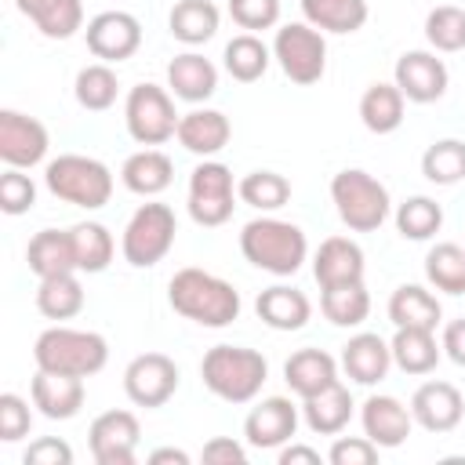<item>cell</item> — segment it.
<instances>
[{
  "mask_svg": "<svg viewBox=\"0 0 465 465\" xmlns=\"http://www.w3.org/2000/svg\"><path fill=\"white\" fill-rule=\"evenodd\" d=\"M425 280L443 294H465V247L436 243L425 254Z\"/></svg>",
  "mask_w": 465,
  "mask_h": 465,
  "instance_id": "39",
  "label": "cell"
},
{
  "mask_svg": "<svg viewBox=\"0 0 465 465\" xmlns=\"http://www.w3.org/2000/svg\"><path fill=\"white\" fill-rule=\"evenodd\" d=\"M443 225V207L432 196H411L396 207V229L403 240H432Z\"/></svg>",
  "mask_w": 465,
  "mask_h": 465,
  "instance_id": "43",
  "label": "cell"
},
{
  "mask_svg": "<svg viewBox=\"0 0 465 465\" xmlns=\"http://www.w3.org/2000/svg\"><path fill=\"white\" fill-rule=\"evenodd\" d=\"M33 429V411L18 392H4L0 396V440L4 443H18L22 436H29Z\"/></svg>",
  "mask_w": 465,
  "mask_h": 465,
  "instance_id": "47",
  "label": "cell"
},
{
  "mask_svg": "<svg viewBox=\"0 0 465 465\" xmlns=\"http://www.w3.org/2000/svg\"><path fill=\"white\" fill-rule=\"evenodd\" d=\"M302 15L320 33H356L367 22V0H302Z\"/></svg>",
  "mask_w": 465,
  "mask_h": 465,
  "instance_id": "34",
  "label": "cell"
},
{
  "mask_svg": "<svg viewBox=\"0 0 465 465\" xmlns=\"http://www.w3.org/2000/svg\"><path fill=\"white\" fill-rule=\"evenodd\" d=\"M33 360L40 371H54V374H73V378H91L105 367L109 360V345L102 334L94 331H76V327H47L36 345H33Z\"/></svg>",
  "mask_w": 465,
  "mask_h": 465,
  "instance_id": "4",
  "label": "cell"
},
{
  "mask_svg": "<svg viewBox=\"0 0 465 465\" xmlns=\"http://www.w3.org/2000/svg\"><path fill=\"white\" fill-rule=\"evenodd\" d=\"M280 465H320V450L305 447V443H283L280 447Z\"/></svg>",
  "mask_w": 465,
  "mask_h": 465,
  "instance_id": "52",
  "label": "cell"
},
{
  "mask_svg": "<svg viewBox=\"0 0 465 465\" xmlns=\"http://www.w3.org/2000/svg\"><path fill=\"white\" fill-rule=\"evenodd\" d=\"M167 87L174 98L200 105L218 91V69L211 58H203L196 51H182L167 62Z\"/></svg>",
  "mask_w": 465,
  "mask_h": 465,
  "instance_id": "21",
  "label": "cell"
},
{
  "mask_svg": "<svg viewBox=\"0 0 465 465\" xmlns=\"http://www.w3.org/2000/svg\"><path fill=\"white\" fill-rule=\"evenodd\" d=\"M120 182H124L127 193L149 200V196H160V193L174 182V163H171L167 153H160V149L149 145V149H138V153H131V156L124 160Z\"/></svg>",
  "mask_w": 465,
  "mask_h": 465,
  "instance_id": "26",
  "label": "cell"
},
{
  "mask_svg": "<svg viewBox=\"0 0 465 465\" xmlns=\"http://www.w3.org/2000/svg\"><path fill=\"white\" fill-rule=\"evenodd\" d=\"M15 4L47 40H69L84 25L80 0H15Z\"/></svg>",
  "mask_w": 465,
  "mask_h": 465,
  "instance_id": "30",
  "label": "cell"
},
{
  "mask_svg": "<svg viewBox=\"0 0 465 465\" xmlns=\"http://www.w3.org/2000/svg\"><path fill=\"white\" fill-rule=\"evenodd\" d=\"M392 367V349L385 338L363 331V334H352L345 345H341V371L356 381V385H378Z\"/></svg>",
  "mask_w": 465,
  "mask_h": 465,
  "instance_id": "23",
  "label": "cell"
},
{
  "mask_svg": "<svg viewBox=\"0 0 465 465\" xmlns=\"http://www.w3.org/2000/svg\"><path fill=\"white\" fill-rule=\"evenodd\" d=\"M218 22H222V15H218L214 0H178L171 7V18H167L171 36L189 44V47L207 44L218 33Z\"/></svg>",
  "mask_w": 465,
  "mask_h": 465,
  "instance_id": "32",
  "label": "cell"
},
{
  "mask_svg": "<svg viewBox=\"0 0 465 465\" xmlns=\"http://www.w3.org/2000/svg\"><path fill=\"white\" fill-rule=\"evenodd\" d=\"M87 51L102 62H124L142 47V22L131 11H102L84 29Z\"/></svg>",
  "mask_w": 465,
  "mask_h": 465,
  "instance_id": "14",
  "label": "cell"
},
{
  "mask_svg": "<svg viewBox=\"0 0 465 465\" xmlns=\"http://www.w3.org/2000/svg\"><path fill=\"white\" fill-rule=\"evenodd\" d=\"M200 378H203L207 392H214L218 400H225V403H251L262 392L265 378H269V363L254 349L214 345L200 360Z\"/></svg>",
  "mask_w": 465,
  "mask_h": 465,
  "instance_id": "3",
  "label": "cell"
},
{
  "mask_svg": "<svg viewBox=\"0 0 465 465\" xmlns=\"http://www.w3.org/2000/svg\"><path fill=\"white\" fill-rule=\"evenodd\" d=\"M440 345H443V352H447L450 363L465 367V316H461V320H450V323L443 327Z\"/></svg>",
  "mask_w": 465,
  "mask_h": 465,
  "instance_id": "51",
  "label": "cell"
},
{
  "mask_svg": "<svg viewBox=\"0 0 465 465\" xmlns=\"http://www.w3.org/2000/svg\"><path fill=\"white\" fill-rule=\"evenodd\" d=\"M47 145H51L47 127L36 116H25L18 109H4L0 113V160L7 167L25 171V167L44 163Z\"/></svg>",
  "mask_w": 465,
  "mask_h": 465,
  "instance_id": "13",
  "label": "cell"
},
{
  "mask_svg": "<svg viewBox=\"0 0 465 465\" xmlns=\"http://www.w3.org/2000/svg\"><path fill=\"white\" fill-rule=\"evenodd\" d=\"M465 414V400L450 381H425L411 396V418L425 432H450Z\"/></svg>",
  "mask_w": 465,
  "mask_h": 465,
  "instance_id": "17",
  "label": "cell"
},
{
  "mask_svg": "<svg viewBox=\"0 0 465 465\" xmlns=\"http://www.w3.org/2000/svg\"><path fill=\"white\" fill-rule=\"evenodd\" d=\"M73 251H76V269L80 272H105L113 262V232L102 222H76L73 229Z\"/></svg>",
  "mask_w": 465,
  "mask_h": 465,
  "instance_id": "37",
  "label": "cell"
},
{
  "mask_svg": "<svg viewBox=\"0 0 465 465\" xmlns=\"http://www.w3.org/2000/svg\"><path fill=\"white\" fill-rule=\"evenodd\" d=\"M174 232H178V222H174V211L167 203H142L127 225H124V236H120V251H124V262L134 265V269H149L156 262H163V254L174 247Z\"/></svg>",
  "mask_w": 465,
  "mask_h": 465,
  "instance_id": "7",
  "label": "cell"
},
{
  "mask_svg": "<svg viewBox=\"0 0 465 465\" xmlns=\"http://www.w3.org/2000/svg\"><path fill=\"white\" fill-rule=\"evenodd\" d=\"M124 392L134 407H163L178 392V367L163 352H142L124 371Z\"/></svg>",
  "mask_w": 465,
  "mask_h": 465,
  "instance_id": "11",
  "label": "cell"
},
{
  "mask_svg": "<svg viewBox=\"0 0 465 465\" xmlns=\"http://www.w3.org/2000/svg\"><path fill=\"white\" fill-rule=\"evenodd\" d=\"M25 465H73V447L65 440H54V436H44V440H33L22 454Z\"/></svg>",
  "mask_w": 465,
  "mask_h": 465,
  "instance_id": "49",
  "label": "cell"
},
{
  "mask_svg": "<svg viewBox=\"0 0 465 465\" xmlns=\"http://www.w3.org/2000/svg\"><path fill=\"white\" fill-rule=\"evenodd\" d=\"M167 302L178 316L200 323V327H229L240 316V291L207 272V269H178L167 283Z\"/></svg>",
  "mask_w": 465,
  "mask_h": 465,
  "instance_id": "1",
  "label": "cell"
},
{
  "mask_svg": "<svg viewBox=\"0 0 465 465\" xmlns=\"http://www.w3.org/2000/svg\"><path fill=\"white\" fill-rule=\"evenodd\" d=\"M36 203V185L29 174H22L18 167H7L0 174V211L4 214H25L29 207Z\"/></svg>",
  "mask_w": 465,
  "mask_h": 465,
  "instance_id": "45",
  "label": "cell"
},
{
  "mask_svg": "<svg viewBox=\"0 0 465 465\" xmlns=\"http://www.w3.org/2000/svg\"><path fill=\"white\" fill-rule=\"evenodd\" d=\"M440 298L432 291H425L421 283H403L392 291L389 298V320L396 327H421V331H436L440 327Z\"/></svg>",
  "mask_w": 465,
  "mask_h": 465,
  "instance_id": "31",
  "label": "cell"
},
{
  "mask_svg": "<svg viewBox=\"0 0 465 465\" xmlns=\"http://www.w3.org/2000/svg\"><path fill=\"white\" fill-rule=\"evenodd\" d=\"M421 174L432 185H454L465 178V142L461 138H440L421 153Z\"/></svg>",
  "mask_w": 465,
  "mask_h": 465,
  "instance_id": "42",
  "label": "cell"
},
{
  "mask_svg": "<svg viewBox=\"0 0 465 465\" xmlns=\"http://www.w3.org/2000/svg\"><path fill=\"white\" fill-rule=\"evenodd\" d=\"M331 200H334V211L338 218L352 229V232H374L385 218H389V189L360 171V167H349V171H338L331 178Z\"/></svg>",
  "mask_w": 465,
  "mask_h": 465,
  "instance_id": "6",
  "label": "cell"
},
{
  "mask_svg": "<svg viewBox=\"0 0 465 465\" xmlns=\"http://www.w3.org/2000/svg\"><path fill=\"white\" fill-rule=\"evenodd\" d=\"M425 40L443 51V54H454L465 47V11L454 7V4H440L425 15Z\"/></svg>",
  "mask_w": 465,
  "mask_h": 465,
  "instance_id": "44",
  "label": "cell"
},
{
  "mask_svg": "<svg viewBox=\"0 0 465 465\" xmlns=\"http://www.w3.org/2000/svg\"><path fill=\"white\" fill-rule=\"evenodd\" d=\"M320 309L334 327H360L371 312V294L363 287V280L356 283H338V287H323L320 294Z\"/></svg>",
  "mask_w": 465,
  "mask_h": 465,
  "instance_id": "35",
  "label": "cell"
},
{
  "mask_svg": "<svg viewBox=\"0 0 465 465\" xmlns=\"http://www.w3.org/2000/svg\"><path fill=\"white\" fill-rule=\"evenodd\" d=\"M236 185H232V171L218 160H203L193 174H189V218L203 229H214V225H225L232 218V207H236Z\"/></svg>",
  "mask_w": 465,
  "mask_h": 465,
  "instance_id": "10",
  "label": "cell"
},
{
  "mask_svg": "<svg viewBox=\"0 0 465 465\" xmlns=\"http://www.w3.org/2000/svg\"><path fill=\"white\" fill-rule=\"evenodd\" d=\"M44 182L58 200L84 207V211H98L113 196V171L102 160L80 156V153H62L54 160H47Z\"/></svg>",
  "mask_w": 465,
  "mask_h": 465,
  "instance_id": "5",
  "label": "cell"
},
{
  "mask_svg": "<svg viewBox=\"0 0 465 465\" xmlns=\"http://www.w3.org/2000/svg\"><path fill=\"white\" fill-rule=\"evenodd\" d=\"M403 94L396 84H371L360 98V120L371 134H392L403 124Z\"/></svg>",
  "mask_w": 465,
  "mask_h": 465,
  "instance_id": "33",
  "label": "cell"
},
{
  "mask_svg": "<svg viewBox=\"0 0 465 465\" xmlns=\"http://www.w3.org/2000/svg\"><path fill=\"white\" fill-rule=\"evenodd\" d=\"M360 425L371 443H378L381 450H392L407 443L414 418H411V407H403L396 396H367L360 407Z\"/></svg>",
  "mask_w": 465,
  "mask_h": 465,
  "instance_id": "18",
  "label": "cell"
},
{
  "mask_svg": "<svg viewBox=\"0 0 465 465\" xmlns=\"http://www.w3.org/2000/svg\"><path fill=\"white\" fill-rule=\"evenodd\" d=\"M312 276H316L320 291L363 280V247L349 236H327L320 243V251L312 254Z\"/></svg>",
  "mask_w": 465,
  "mask_h": 465,
  "instance_id": "20",
  "label": "cell"
},
{
  "mask_svg": "<svg viewBox=\"0 0 465 465\" xmlns=\"http://www.w3.org/2000/svg\"><path fill=\"white\" fill-rule=\"evenodd\" d=\"M378 443H371L367 436H338L327 450L331 465H374L378 461Z\"/></svg>",
  "mask_w": 465,
  "mask_h": 465,
  "instance_id": "48",
  "label": "cell"
},
{
  "mask_svg": "<svg viewBox=\"0 0 465 465\" xmlns=\"http://www.w3.org/2000/svg\"><path fill=\"white\" fill-rule=\"evenodd\" d=\"M25 262L29 269L47 280V276H62V272H80L76 269V251H73V232L65 229H40L29 247H25Z\"/></svg>",
  "mask_w": 465,
  "mask_h": 465,
  "instance_id": "27",
  "label": "cell"
},
{
  "mask_svg": "<svg viewBox=\"0 0 465 465\" xmlns=\"http://www.w3.org/2000/svg\"><path fill=\"white\" fill-rule=\"evenodd\" d=\"M229 134H232L229 116L218 113V109H189V113H182L178 131H174L182 149L193 153V156H203V160L222 153L229 145Z\"/></svg>",
  "mask_w": 465,
  "mask_h": 465,
  "instance_id": "22",
  "label": "cell"
},
{
  "mask_svg": "<svg viewBox=\"0 0 465 465\" xmlns=\"http://www.w3.org/2000/svg\"><path fill=\"white\" fill-rule=\"evenodd\" d=\"M254 312L272 331H302L309 323V316H312V305L298 287L272 283L254 298Z\"/></svg>",
  "mask_w": 465,
  "mask_h": 465,
  "instance_id": "25",
  "label": "cell"
},
{
  "mask_svg": "<svg viewBox=\"0 0 465 465\" xmlns=\"http://www.w3.org/2000/svg\"><path fill=\"white\" fill-rule=\"evenodd\" d=\"M73 94H76V102H80L87 113H102V109H109V105L116 102L120 80H116V73H113L109 62H94V65H84V69L76 73Z\"/></svg>",
  "mask_w": 465,
  "mask_h": 465,
  "instance_id": "40",
  "label": "cell"
},
{
  "mask_svg": "<svg viewBox=\"0 0 465 465\" xmlns=\"http://www.w3.org/2000/svg\"><path fill=\"white\" fill-rule=\"evenodd\" d=\"M29 392H33V407L51 421H69L84 407V378L73 374H54L36 367Z\"/></svg>",
  "mask_w": 465,
  "mask_h": 465,
  "instance_id": "19",
  "label": "cell"
},
{
  "mask_svg": "<svg viewBox=\"0 0 465 465\" xmlns=\"http://www.w3.org/2000/svg\"><path fill=\"white\" fill-rule=\"evenodd\" d=\"M149 465H189V454L182 447H156L149 454Z\"/></svg>",
  "mask_w": 465,
  "mask_h": 465,
  "instance_id": "53",
  "label": "cell"
},
{
  "mask_svg": "<svg viewBox=\"0 0 465 465\" xmlns=\"http://www.w3.org/2000/svg\"><path fill=\"white\" fill-rule=\"evenodd\" d=\"M138 436H142V425L131 411H105L87 429V443L98 465H134Z\"/></svg>",
  "mask_w": 465,
  "mask_h": 465,
  "instance_id": "12",
  "label": "cell"
},
{
  "mask_svg": "<svg viewBox=\"0 0 465 465\" xmlns=\"http://www.w3.org/2000/svg\"><path fill=\"white\" fill-rule=\"evenodd\" d=\"M272 58L280 62L287 80L309 87V84H320V76L327 69V40L309 22H291V25L276 29Z\"/></svg>",
  "mask_w": 465,
  "mask_h": 465,
  "instance_id": "8",
  "label": "cell"
},
{
  "mask_svg": "<svg viewBox=\"0 0 465 465\" xmlns=\"http://www.w3.org/2000/svg\"><path fill=\"white\" fill-rule=\"evenodd\" d=\"M178 113H174V102L163 87L156 84H138L127 91V102H124V124H127V134L138 142V145H163L167 138H174L178 131Z\"/></svg>",
  "mask_w": 465,
  "mask_h": 465,
  "instance_id": "9",
  "label": "cell"
},
{
  "mask_svg": "<svg viewBox=\"0 0 465 465\" xmlns=\"http://www.w3.org/2000/svg\"><path fill=\"white\" fill-rule=\"evenodd\" d=\"M200 458L207 465H243L247 461V450H243V443H236L229 436H214V440L203 443V454Z\"/></svg>",
  "mask_w": 465,
  "mask_h": 465,
  "instance_id": "50",
  "label": "cell"
},
{
  "mask_svg": "<svg viewBox=\"0 0 465 465\" xmlns=\"http://www.w3.org/2000/svg\"><path fill=\"white\" fill-rule=\"evenodd\" d=\"M298 432V407L287 396H265L243 418V440L254 450H280Z\"/></svg>",
  "mask_w": 465,
  "mask_h": 465,
  "instance_id": "16",
  "label": "cell"
},
{
  "mask_svg": "<svg viewBox=\"0 0 465 465\" xmlns=\"http://www.w3.org/2000/svg\"><path fill=\"white\" fill-rule=\"evenodd\" d=\"M447 80H450L447 65L432 51H403L396 58V69H392V84L400 87V94L407 102H418V105H429V102L443 98Z\"/></svg>",
  "mask_w": 465,
  "mask_h": 465,
  "instance_id": "15",
  "label": "cell"
},
{
  "mask_svg": "<svg viewBox=\"0 0 465 465\" xmlns=\"http://www.w3.org/2000/svg\"><path fill=\"white\" fill-rule=\"evenodd\" d=\"M240 251L243 258L262 269V272H272V276H294L302 269V262L309 258V240L305 232L294 225V222H283V218H272V214H262V218H251L240 232Z\"/></svg>",
  "mask_w": 465,
  "mask_h": 465,
  "instance_id": "2",
  "label": "cell"
},
{
  "mask_svg": "<svg viewBox=\"0 0 465 465\" xmlns=\"http://www.w3.org/2000/svg\"><path fill=\"white\" fill-rule=\"evenodd\" d=\"M229 15L247 33L272 29L280 22V0H229Z\"/></svg>",
  "mask_w": 465,
  "mask_h": 465,
  "instance_id": "46",
  "label": "cell"
},
{
  "mask_svg": "<svg viewBox=\"0 0 465 465\" xmlns=\"http://www.w3.org/2000/svg\"><path fill=\"white\" fill-rule=\"evenodd\" d=\"M225 73L232 76V80H240V84H254V80H262L265 76V69H269V62H272V51L254 36V33H240V36H232L229 44H225Z\"/></svg>",
  "mask_w": 465,
  "mask_h": 465,
  "instance_id": "36",
  "label": "cell"
},
{
  "mask_svg": "<svg viewBox=\"0 0 465 465\" xmlns=\"http://www.w3.org/2000/svg\"><path fill=\"white\" fill-rule=\"evenodd\" d=\"M352 407H356V403H352L349 389H345L341 381H334L331 389H323V392L302 400V421H305L309 432H316V436H338V432L349 425Z\"/></svg>",
  "mask_w": 465,
  "mask_h": 465,
  "instance_id": "28",
  "label": "cell"
},
{
  "mask_svg": "<svg viewBox=\"0 0 465 465\" xmlns=\"http://www.w3.org/2000/svg\"><path fill=\"white\" fill-rule=\"evenodd\" d=\"M389 349H392V363L403 374H429V371H436V363L443 356L436 331H421V327H396Z\"/></svg>",
  "mask_w": 465,
  "mask_h": 465,
  "instance_id": "29",
  "label": "cell"
},
{
  "mask_svg": "<svg viewBox=\"0 0 465 465\" xmlns=\"http://www.w3.org/2000/svg\"><path fill=\"white\" fill-rule=\"evenodd\" d=\"M36 309L47 320H73L84 309V287L76 280V272H62V276H47L36 287Z\"/></svg>",
  "mask_w": 465,
  "mask_h": 465,
  "instance_id": "38",
  "label": "cell"
},
{
  "mask_svg": "<svg viewBox=\"0 0 465 465\" xmlns=\"http://www.w3.org/2000/svg\"><path fill=\"white\" fill-rule=\"evenodd\" d=\"M283 381L294 396L309 400V396H316L338 381V360L323 349H298L283 363Z\"/></svg>",
  "mask_w": 465,
  "mask_h": 465,
  "instance_id": "24",
  "label": "cell"
},
{
  "mask_svg": "<svg viewBox=\"0 0 465 465\" xmlns=\"http://www.w3.org/2000/svg\"><path fill=\"white\" fill-rule=\"evenodd\" d=\"M236 193H240V200L247 207L269 214V211H280L291 200V182L283 174H276V171H251V174L240 178Z\"/></svg>",
  "mask_w": 465,
  "mask_h": 465,
  "instance_id": "41",
  "label": "cell"
}]
</instances>
